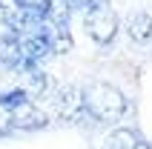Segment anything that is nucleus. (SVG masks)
Segmentation results:
<instances>
[{"mask_svg": "<svg viewBox=\"0 0 152 149\" xmlns=\"http://www.w3.org/2000/svg\"><path fill=\"white\" fill-rule=\"evenodd\" d=\"M80 100H83V115L98 121V123H118L129 112V100L121 89H115L112 83L92 80L80 89Z\"/></svg>", "mask_w": 152, "mask_h": 149, "instance_id": "1", "label": "nucleus"}, {"mask_svg": "<svg viewBox=\"0 0 152 149\" xmlns=\"http://www.w3.org/2000/svg\"><path fill=\"white\" fill-rule=\"evenodd\" d=\"M0 103L9 109L12 129L37 132V129H46V126H49V115H46V112H43L23 89H17V86L9 89V92H0Z\"/></svg>", "mask_w": 152, "mask_h": 149, "instance_id": "2", "label": "nucleus"}, {"mask_svg": "<svg viewBox=\"0 0 152 149\" xmlns=\"http://www.w3.org/2000/svg\"><path fill=\"white\" fill-rule=\"evenodd\" d=\"M83 23H86V32L98 43H112V37L118 34V15H115L109 0H98L92 9H86Z\"/></svg>", "mask_w": 152, "mask_h": 149, "instance_id": "3", "label": "nucleus"}, {"mask_svg": "<svg viewBox=\"0 0 152 149\" xmlns=\"http://www.w3.org/2000/svg\"><path fill=\"white\" fill-rule=\"evenodd\" d=\"M52 115L60 118V121H75V118H80V115H83L80 89H75V86H60V89H55V98H52Z\"/></svg>", "mask_w": 152, "mask_h": 149, "instance_id": "4", "label": "nucleus"}, {"mask_svg": "<svg viewBox=\"0 0 152 149\" xmlns=\"http://www.w3.org/2000/svg\"><path fill=\"white\" fill-rule=\"evenodd\" d=\"M46 86H49L46 72H43L37 63L23 60V63H20V69H17V89H23L29 98H37V95H43V92H46Z\"/></svg>", "mask_w": 152, "mask_h": 149, "instance_id": "5", "label": "nucleus"}, {"mask_svg": "<svg viewBox=\"0 0 152 149\" xmlns=\"http://www.w3.org/2000/svg\"><path fill=\"white\" fill-rule=\"evenodd\" d=\"M23 63V55H20V43L12 32L0 34V72H17Z\"/></svg>", "mask_w": 152, "mask_h": 149, "instance_id": "6", "label": "nucleus"}, {"mask_svg": "<svg viewBox=\"0 0 152 149\" xmlns=\"http://www.w3.org/2000/svg\"><path fill=\"white\" fill-rule=\"evenodd\" d=\"M126 34L135 43H146L152 37V17L146 12H132L126 17Z\"/></svg>", "mask_w": 152, "mask_h": 149, "instance_id": "7", "label": "nucleus"}, {"mask_svg": "<svg viewBox=\"0 0 152 149\" xmlns=\"http://www.w3.org/2000/svg\"><path fill=\"white\" fill-rule=\"evenodd\" d=\"M135 143H138V135L132 129H115L106 149H135Z\"/></svg>", "mask_w": 152, "mask_h": 149, "instance_id": "8", "label": "nucleus"}, {"mask_svg": "<svg viewBox=\"0 0 152 149\" xmlns=\"http://www.w3.org/2000/svg\"><path fill=\"white\" fill-rule=\"evenodd\" d=\"M17 12H20V3H17V0H0V15H3L6 23L17 15Z\"/></svg>", "mask_w": 152, "mask_h": 149, "instance_id": "9", "label": "nucleus"}, {"mask_svg": "<svg viewBox=\"0 0 152 149\" xmlns=\"http://www.w3.org/2000/svg\"><path fill=\"white\" fill-rule=\"evenodd\" d=\"M9 132H15V129H12V118H9V109L0 103V138L9 135Z\"/></svg>", "mask_w": 152, "mask_h": 149, "instance_id": "10", "label": "nucleus"}, {"mask_svg": "<svg viewBox=\"0 0 152 149\" xmlns=\"http://www.w3.org/2000/svg\"><path fill=\"white\" fill-rule=\"evenodd\" d=\"M135 149H152V146H149V143H144V141H138V143H135Z\"/></svg>", "mask_w": 152, "mask_h": 149, "instance_id": "11", "label": "nucleus"}]
</instances>
